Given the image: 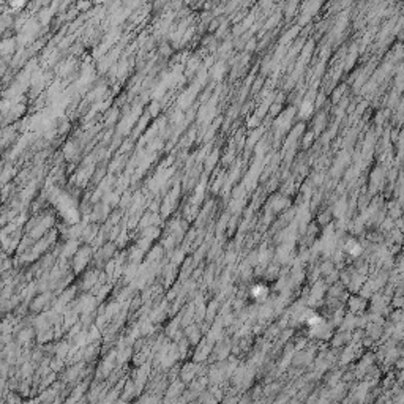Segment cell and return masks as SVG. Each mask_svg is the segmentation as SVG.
Instances as JSON below:
<instances>
[{"label":"cell","instance_id":"obj_1","mask_svg":"<svg viewBox=\"0 0 404 404\" xmlns=\"http://www.w3.org/2000/svg\"><path fill=\"white\" fill-rule=\"evenodd\" d=\"M264 294H267V289L264 286H256L253 289V295H264Z\"/></svg>","mask_w":404,"mask_h":404},{"label":"cell","instance_id":"obj_2","mask_svg":"<svg viewBox=\"0 0 404 404\" xmlns=\"http://www.w3.org/2000/svg\"><path fill=\"white\" fill-rule=\"evenodd\" d=\"M24 3V0H11V5L13 7H21Z\"/></svg>","mask_w":404,"mask_h":404}]
</instances>
